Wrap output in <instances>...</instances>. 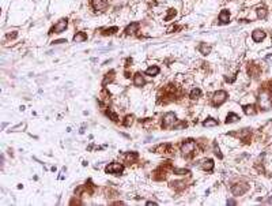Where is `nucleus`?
<instances>
[{"label": "nucleus", "instance_id": "6", "mask_svg": "<svg viewBox=\"0 0 272 206\" xmlns=\"http://www.w3.org/2000/svg\"><path fill=\"white\" fill-rule=\"evenodd\" d=\"M195 147H196V143L192 139H188L181 145V152L184 154H191V153H193Z\"/></svg>", "mask_w": 272, "mask_h": 206}, {"label": "nucleus", "instance_id": "29", "mask_svg": "<svg viewBox=\"0 0 272 206\" xmlns=\"http://www.w3.org/2000/svg\"><path fill=\"white\" fill-rule=\"evenodd\" d=\"M184 127H187V123H180V124H174V128L178 130V128H184Z\"/></svg>", "mask_w": 272, "mask_h": 206}, {"label": "nucleus", "instance_id": "5", "mask_svg": "<svg viewBox=\"0 0 272 206\" xmlns=\"http://www.w3.org/2000/svg\"><path fill=\"white\" fill-rule=\"evenodd\" d=\"M123 171H124V165L117 164V163H113V164H110V165H108L105 168L106 173H113V175H120Z\"/></svg>", "mask_w": 272, "mask_h": 206}, {"label": "nucleus", "instance_id": "9", "mask_svg": "<svg viewBox=\"0 0 272 206\" xmlns=\"http://www.w3.org/2000/svg\"><path fill=\"white\" fill-rule=\"evenodd\" d=\"M252 38H253L254 43H260V41H263L264 38H266V33H264V30H261V29H256L252 33Z\"/></svg>", "mask_w": 272, "mask_h": 206}, {"label": "nucleus", "instance_id": "27", "mask_svg": "<svg viewBox=\"0 0 272 206\" xmlns=\"http://www.w3.org/2000/svg\"><path fill=\"white\" fill-rule=\"evenodd\" d=\"M214 152H215V154L216 156L219 157V159H222V153H220V150H219V147H218V145H216V143H214Z\"/></svg>", "mask_w": 272, "mask_h": 206}, {"label": "nucleus", "instance_id": "24", "mask_svg": "<svg viewBox=\"0 0 272 206\" xmlns=\"http://www.w3.org/2000/svg\"><path fill=\"white\" fill-rule=\"evenodd\" d=\"M106 115H108L109 118H112V120H113L114 123L119 122V116H117L114 112H112V111H106Z\"/></svg>", "mask_w": 272, "mask_h": 206}, {"label": "nucleus", "instance_id": "21", "mask_svg": "<svg viewBox=\"0 0 272 206\" xmlns=\"http://www.w3.org/2000/svg\"><path fill=\"white\" fill-rule=\"evenodd\" d=\"M267 14H268V11L266 8H257V16H259L260 19H266Z\"/></svg>", "mask_w": 272, "mask_h": 206}, {"label": "nucleus", "instance_id": "35", "mask_svg": "<svg viewBox=\"0 0 272 206\" xmlns=\"http://www.w3.org/2000/svg\"><path fill=\"white\" fill-rule=\"evenodd\" d=\"M268 204H270V205L272 204V198H270V199H268Z\"/></svg>", "mask_w": 272, "mask_h": 206}, {"label": "nucleus", "instance_id": "34", "mask_svg": "<svg viewBox=\"0 0 272 206\" xmlns=\"http://www.w3.org/2000/svg\"><path fill=\"white\" fill-rule=\"evenodd\" d=\"M147 205H157V202H153V201H150V202H147Z\"/></svg>", "mask_w": 272, "mask_h": 206}, {"label": "nucleus", "instance_id": "14", "mask_svg": "<svg viewBox=\"0 0 272 206\" xmlns=\"http://www.w3.org/2000/svg\"><path fill=\"white\" fill-rule=\"evenodd\" d=\"M86 40H87V34L83 33V32L76 33L74 36V41H75V43H83V41H86Z\"/></svg>", "mask_w": 272, "mask_h": 206}, {"label": "nucleus", "instance_id": "30", "mask_svg": "<svg viewBox=\"0 0 272 206\" xmlns=\"http://www.w3.org/2000/svg\"><path fill=\"white\" fill-rule=\"evenodd\" d=\"M53 45H57V44H67V40H56V41H53Z\"/></svg>", "mask_w": 272, "mask_h": 206}, {"label": "nucleus", "instance_id": "18", "mask_svg": "<svg viewBox=\"0 0 272 206\" xmlns=\"http://www.w3.org/2000/svg\"><path fill=\"white\" fill-rule=\"evenodd\" d=\"M237 120H240V116L234 112H230L226 118V123H234V122H237Z\"/></svg>", "mask_w": 272, "mask_h": 206}, {"label": "nucleus", "instance_id": "4", "mask_svg": "<svg viewBox=\"0 0 272 206\" xmlns=\"http://www.w3.org/2000/svg\"><path fill=\"white\" fill-rule=\"evenodd\" d=\"M67 26H68V20H67V18L60 19V20H58V22L56 23V25L53 26V29L50 30V34H52V33H56V34L63 33L64 30L67 29Z\"/></svg>", "mask_w": 272, "mask_h": 206}, {"label": "nucleus", "instance_id": "25", "mask_svg": "<svg viewBox=\"0 0 272 206\" xmlns=\"http://www.w3.org/2000/svg\"><path fill=\"white\" fill-rule=\"evenodd\" d=\"M174 15H175V10L170 8V10H169V14H167V16H166V18H165V20H166V22H169V20H170L171 18H173Z\"/></svg>", "mask_w": 272, "mask_h": 206}, {"label": "nucleus", "instance_id": "15", "mask_svg": "<svg viewBox=\"0 0 272 206\" xmlns=\"http://www.w3.org/2000/svg\"><path fill=\"white\" fill-rule=\"evenodd\" d=\"M146 74L150 75V77H155V75L159 74V67L158 66H153V67H149L146 70Z\"/></svg>", "mask_w": 272, "mask_h": 206}, {"label": "nucleus", "instance_id": "32", "mask_svg": "<svg viewBox=\"0 0 272 206\" xmlns=\"http://www.w3.org/2000/svg\"><path fill=\"white\" fill-rule=\"evenodd\" d=\"M16 37V32H12V34H7V38H15Z\"/></svg>", "mask_w": 272, "mask_h": 206}, {"label": "nucleus", "instance_id": "33", "mask_svg": "<svg viewBox=\"0 0 272 206\" xmlns=\"http://www.w3.org/2000/svg\"><path fill=\"white\" fill-rule=\"evenodd\" d=\"M227 205H235V201H233V199H229V201H227Z\"/></svg>", "mask_w": 272, "mask_h": 206}, {"label": "nucleus", "instance_id": "20", "mask_svg": "<svg viewBox=\"0 0 272 206\" xmlns=\"http://www.w3.org/2000/svg\"><path fill=\"white\" fill-rule=\"evenodd\" d=\"M244 112L246 115H254L256 111H254V105H244Z\"/></svg>", "mask_w": 272, "mask_h": 206}, {"label": "nucleus", "instance_id": "12", "mask_svg": "<svg viewBox=\"0 0 272 206\" xmlns=\"http://www.w3.org/2000/svg\"><path fill=\"white\" fill-rule=\"evenodd\" d=\"M133 85L137 87H142L146 85V79H144V77L142 74H139V73L135 74V77H133Z\"/></svg>", "mask_w": 272, "mask_h": 206}, {"label": "nucleus", "instance_id": "16", "mask_svg": "<svg viewBox=\"0 0 272 206\" xmlns=\"http://www.w3.org/2000/svg\"><path fill=\"white\" fill-rule=\"evenodd\" d=\"M201 168L205 171H212V168H214V161L212 160H204L201 163Z\"/></svg>", "mask_w": 272, "mask_h": 206}, {"label": "nucleus", "instance_id": "17", "mask_svg": "<svg viewBox=\"0 0 272 206\" xmlns=\"http://www.w3.org/2000/svg\"><path fill=\"white\" fill-rule=\"evenodd\" d=\"M203 126L204 127H215V126H218V120H215L212 118H208V119H205L204 122H203Z\"/></svg>", "mask_w": 272, "mask_h": 206}, {"label": "nucleus", "instance_id": "11", "mask_svg": "<svg viewBox=\"0 0 272 206\" xmlns=\"http://www.w3.org/2000/svg\"><path fill=\"white\" fill-rule=\"evenodd\" d=\"M137 29H139V23H137V22H132L131 25H128L125 27V34H127V36H133V34L137 32Z\"/></svg>", "mask_w": 272, "mask_h": 206}, {"label": "nucleus", "instance_id": "23", "mask_svg": "<svg viewBox=\"0 0 272 206\" xmlns=\"http://www.w3.org/2000/svg\"><path fill=\"white\" fill-rule=\"evenodd\" d=\"M117 30H119V29H117L116 26H113V27H110V29H104V30H102V34H104V36H110V34L116 33Z\"/></svg>", "mask_w": 272, "mask_h": 206}, {"label": "nucleus", "instance_id": "10", "mask_svg": "<svg viewBox=\"0 0 272 206\" xmlns=\"http://www.w3.org/2000/svg\"><path fill=\"white\" fill-rule=\"evenodd\" d=\"M218 19H219V23H220V25H226V23H229V20H230V12L227 11V10H223V11H220Z\"/></svg>", "mask_w": 272, "mask_h": 206}, {"label": "nucleus", "instance_id": "26", "mask_svg": "<svg viewBox=\"0 0 272 206\" xmlns=\"http://www.w3.org/2000/svg\"><path fill=\"white\" fill-rule=\"evenodd\" d=\"M136 159H137V153H135V152L129 153L128 156H127V160H129V161H135Z\"/></svg>", "mask_w": 272, "mask_h": 206}, {"label": "nucleus", "instance_id": "13", "mask_svg": "<svg viewBox=\"0 0 272 206\" xmlns=\"http://www.w3.org/2000/svg\"><path fill=\"white\" fill-rule=\"evenodd\" d=\"M199 52H200L201 55H209V52H211V47L209 45H207V44H204V43H201L200 45H199Z\"/></svg>", "mask_w": 272, "mask_h": 206}, {"label": "nucleus", "instance_id": "8", "mask_svg": "<svg viewBox=\"0 0 272 206\" xmlns=\"http://www.w3.org/2000/svg\"><path fill=\"white\" fill-rule=\"evenodd\" d=\"M248 187L246 184H235V186H233V188H231V193L234 194V195H242L244 193H246L248 191Z\"/></svg>", "mask_w": 272, "mask_h": 206}, {"label": "nucleus", "instance_id": "1", "mask_svg": "<svg viewBox=\"0 0 272 206\" xmlns=\"http://www.w3.org/2000/svg\"><path fill=\"white\" fill-rule=\"evenodd\" d=\"M259 102H260V106L263 109H268L272 106V98H271V94L268 92H263L260 94V98H259Z\"/></svg>", "mask_w": 272, "mask_h": 206}, {"label": "nucleus", "instance_id": "22", "mask_svg": "<svg viewBox=\"0 0 272 206\" xmlns=\"http://www.w3.org/2000/svg\"><path fill=\"white\" fill-rule=\"evenodd\" d=\"M201 96V90L200 89H193V90L191 92V98L192 100H196V98H199Z\"/></svg>", "mask_w": 272, "mask_h": 206}, {"label": "nucleus", "instance_id": "28", "mask_svg": "<svg viewBox=\"0 0 272 206\" xmlns=\"http://www.w3.org/2000/svg\"><path fill=\"white\" fill-rule=\"evenodd\" d=\"M131 124H132V116H127V118H125V122H124V126H125V127H129Z\"/></svg>", "mask_w": 272, "mask_h": 206}, {"label": "nucleus", "instance_id": "7", "mask_svg": "<svg viewBox=\"0 0 272 206\" xmlns=\"http://www.w3.org/2000/svg\"><path fill=\"white\" fill-rule=\"evenodd\" d=\"M91 6L94 8V11H104L108 7V2L106 0H91Z\"/></svg>", "mask_w": 272, "mask_h": 206}, {"label": "nucleus", "instance_id": "2", "mask_svg": "<svg viewBox=\"0 0 272 206\" xmlns=\"http://www.w3.org/2000/svg\"><path fill=\"white\" fill-rule=\"evenodd\" d=\"M226 100H227V92L218 90L214 94V97H212V104H214L215 106H219V105H222Z\"/></svg>", "mask_w": 272, "mask_h": 206}, {"label": "nucleus", "instance_id": "19", "mask_svg": "<svg viewBox=\"0 0 272 206\" xmlns=\"http://www.w3.org/2000/svg\"><path fill=\"white\" fill-rule=\"evenodd\" d=\"M113 77H114V71H110V73L106 74L105 75V79H104V82H102V86H106V85H108V82H112Z\"/></svg>", "mask_w": 272, "mask_h": 206}, {"label": "nucleus", "instance_id": "31", "mask_svg": "<svg viewBox=\"0 0 272 206\" xmlns=\"http://www.w3.org/2000/svg\"><path fill=\"white\" fill-rule=\"evenodd\" d=\"M174 173H188L187 169H174Z\"/></svg>", "mask_w": 272, "mask_h": 206}, {"label": "nucleus", "instance_id": "3", "mask_svg": "<svg viewBox=\"0 0 272 206\" xmlns=\"http://www.w3.org/2000/svg\"><path fill=\"white\" fill-rule=\"evenodd\" d=\"M175 122H177L175 113H174V112H167L166 115L163 116L162 126H163V128H169L170 126H174V124H175Z\"/></svg>", "mask_w": 272, "mask_h": 206}]
</instances>
